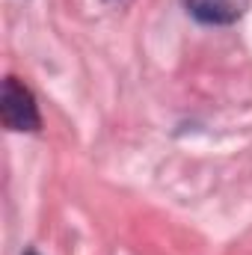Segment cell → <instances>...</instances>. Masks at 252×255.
<instances>
[{
  "label": "cell",
  "instance_id": "1",
  "mask_svg": "<svg viewBox=\"0 0 252 255\" xmlns=\"http://www.w3.org/2000/svg\"><path fill=\"white\" fill-rule=\"evenodd\" d=\"M0 119L9 130H39V107L33 92L18 83L15 77L3 80V95H0Z\"/></svg>",
  "mask_w": 252,
  "mask_h": 255
},
{
  "label": "cell",
  "instance_id": "2",
  "mask_svg": "<svg viewBox=\"0 0 252 255\" xmlns=\"http://www.w3.org/2000/svg\"><path fill=\"white\" fill-rule=\"evenodd\" d=\"M247 6L250 0H187V12L202 24H235Z\"/></svg>",
  "mask_w": 252,
  "mask_h": 255
},
{
  "label": "cell",
  "instance_id": "3",
  "mask_svg": "<svg viewBox=\"0 0 252 255\" xmlns=\"http://www.w3.org/2000/svg\"><path fill=\"white\" fill-rule=\"evenodd\" d=\"M27 255H36V253H27Z\"/></svg>",
  "mask_w": 252,
  "mask_h": 255
}]
</instances>
